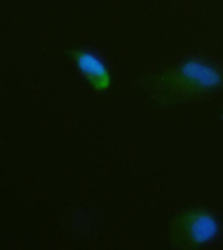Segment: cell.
<instances>
[{
	"label": "cell",
	"mask_w": 223,
	"mask_h": 250,
	"mask_svg": "<svg viewBox=\"0 0 223 250\" xmlns=\"http://www.w3.org/2000/svg\"><path fill=\"white\" fill-rule=\"evenodd\" d=\"M189 231L197 243H204L216 235V222L208 214H197L189 224Z\"/></svg>",
	"instance_id": "3"
},
{
	"label": "cell",
	"mask_w": 223,
	"mask_h": 250,
	"mask_svg": "<svg viewBox=\"0 0 223 250\" xmlns=\"http://www.w3.org/2000/svg\"><path fill=\"white\" fill-rule=\"evenodd\" d=\"M75 60H77V65L81 67V71L88 79H92L100 88L107 86L109 71H107V67L103 65L100 58H96L94 54H88V52H75Z\"/></svg>",
	"instance_id": "2"
},
{
	"label": "cell",
	"mask_w": 223,
	"mask_h": 250,
	"mask_svg": "<svg viewBox=\"0 0 223 250\" xmlns=\"http://www.w3.org/2000/svg\"><path fill=\"white\" fill-rule=\"evenodd\" d=\"M180 75L183 81L191 83L193 86L199 88H218L222 84V75L208 67L206 63L197 62V60H189L180 67Z\"/></svg>",
	"instance_id": "1"
}]
</instances>
